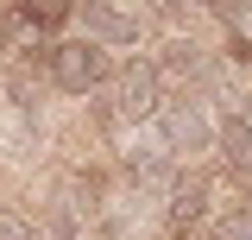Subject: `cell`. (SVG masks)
Instances as JSON below:
<instances>
[{
  "label": "cell",
  "instance_id": "cell-1",
  "mask_svg": "<svg viewBox=\"0 0 252 240\" xmlns=\"http://www.w3.org/2000/svg\"><path fill=\"white\" fill-rule=\"evenodd\" d=\"M44 63H51V82H57L63 95H89V89H101V82H114V57H107V44H94V38H57V44L44 51Z\"/></svg>",
  "mask_w": 252,
  "mask_h": 240
},
{
  "label": "cell",
  "instance_id": "cell-2",
  "mask_svg": "<svg viewBox=\"0 0 252 240\" xmlns=\"http://www.w3.org/2000/svg\"><path fill=\"white\" fill-rule=\"evenodd\" d=\"M158 152L164 158H202V152H215V120L195 101H158Z\"/></svg>",
  "mask_w": 252,
  "mask_h": 240
},
{
  "label": "cell",
  "instance_id": "cell-3",
  "mask_svg": "<svg viewBox=\"0 0 252 240\" xmlns=\"http://www.w3.org/2000/svg\"><path fill=\"white\" fill-rule=\"evenodd\" d=\"M114 82H120V120H152L158 101H164V70L158 63H126V70H114Z\"/></svg>",
  "mask_w": 252,
  "mask_h": 240
},
{
  "label": "cell",
  "instance_id": "cell-4",
  "mask_svg": "<svg viewBox=\"0 0 252 240\" xmlns=\"http://www.w3.org/2000/svg\"><path fill=\"white\" fill-rule=\"evenodd\" d=\"M76 26L89 32L94 44H107V51L139 38V19H132L126 6H114V0H76Z\"/></svg>",
  "mask_w": 252,
  "mask_h": 240
},
{
  "label": "cell",
  "instance_id": "cell-5",
  "mask_svg": "<svg viewBox=\"0 0 252 240\" xmlns=\"http://www.w3.org/2000/svg\"><path fill=\"white\" fill-rule=\"evenodd\" d=\"M215 146H220V158H227V171L252 183V126H246V120H227V126H215Z\"/></svg>",
  "mask_w": 252,
  "mask_h": 240
},
{
  "label": "cell",
  "instance_id": "cell-6",
  "mask_svg": "<svg viewBox=\"0 0 252 240\" xmlns=\"http://www.w3.org/2000/svg\"><path fill=\"white\" fill-rule=\"evenodd\" d=\"M19 19H26L38 38H51L57 26H69V19H76V0H19Z\"/></svg>",
  "mask_w": 252,
  "mask_h": 240
},
{
  "label": "cell",
  "instance_id": "cell-7",
  "mask_svg": "<svg viewBox=\"0 0 252 240\" xmlns=\"http://www.w3.org/2000/svg\"><path fill=\"white\" fill-rule=\"evenodd\" d=\"M220 19H227V38H233V51H240V57H252V0L227 6Z\"/></svg>",
  "mask_w": 252,
  "mask_h": 240
},
{
  "label": "cell",
  "instance_id": "cell-8",
  "mask_svg": "<svg viewBox=\"0 0 252 240\" xmlns=\"http://www.w3.org/2000/svg\"><path fill=\"white\" fill-rule=\"evenodd\" d=\"M0 240H44V234H38V221H26V215H13V209H0Z\"/></svg>",
  "mask_w": 252,
  "mask_h": 240
},
{
  "label": "cell",
  "instance_id": "cell-9",
  "mask_svg": "<svg viewBox=\"0 0 252 240\" xmlns=\"http://www.w3.org/2000/svg\"><path fill=\"white\" fill-rule=\"evenodd\" d=\"M220 240H252V221L246 215H227V221H220Z\"/></svg>",
  "mask_w": 252,
  "mask_h": 240
},
{
  "label": "cell",
  "instance_id": "cell-10",
  "mask_svg": "<svg viewBox=\"0 0 252 240\" xmlns=\"http://www.w3.org/2000/svg\"><path fill=\"white\" fill-rule=\"evenodd\" d=\"M233 120H246V126H252V89L240 95V101H233Z\"/></svg>",
  "mask_w": 252,
  "mask_h": 240
},
{
  "label": "cell",
  "instance_id": "cell-11",
  "mask_svg": "<svg viewBox=\"0 0 252 240\" xmlns=\"http://www.w3.org/2000/svg\"><path fill=\"white\" fill-rule=\"evenodd\" d=\"M195 6H202V13H227L233 0H195Z\"/></svg>",
  "mask_w": 252,
  "mask_h": 240
}]
</instances>
